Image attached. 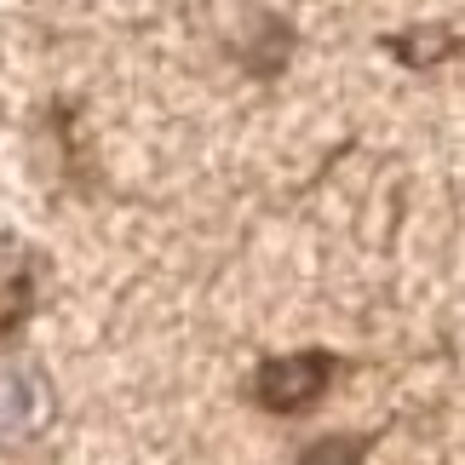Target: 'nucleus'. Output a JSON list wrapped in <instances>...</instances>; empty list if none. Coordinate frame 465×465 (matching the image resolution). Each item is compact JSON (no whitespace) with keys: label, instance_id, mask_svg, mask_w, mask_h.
<instances>
[{"label":"nucleus","instance_id":"nucleus-1","mask_svg":"<svg viewBox=\"0 0 465 465\" xmlns=\"http://www.w3.org/2000/svg\"><path fill=\"white\" fill-rule=\"evenodd\" d=\"M328 373L333 362L322 351H305V356H276V362L259 368V385L253 397L264 408H276V414H293V408H311L322 391H328Z\"/></svg>","mask_w":465,"mask_h":465},{"label":"nucleus","instance_id":"nucleus-2","mask_svg":"<svg viewBox=\"0 0 465 465\" xmlns=\"http://www.w3.org/2000/svg\"><path fill=\"white\" fill-rule=\"evenodd\" d=\"M362 449H368L362 437H322L299 454V465H362Z\"/></svg>","mask_w":465,"mask_h":465},{"label":"nucleus","instance_id":"nucleus-3","mask_svg":"<svg viewBox=\"0 0 465 465\" xmlns=\"http://www.w3.org/2000/svg\"><path fill=\"white\" fill-rule=\"evenodd\" d=\"M17 420H24V380L0 373V431H12Z\"/></svg>","mask_w":465,"mask_h":465}]
</instances>
